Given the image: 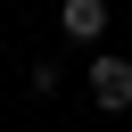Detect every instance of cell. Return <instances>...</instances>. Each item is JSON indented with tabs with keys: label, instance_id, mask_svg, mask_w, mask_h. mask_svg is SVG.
I'll return each mask as SVG.
<instances>
[{
	"label": "cell",
	"instance_id": "cell-1",
	"mask_svg": "<svg viewBox=\"0 0 132 132\" xmlns=\"http://www.w3.org/2000/svg\"><path fill=\"white\" fill-rule=\"evenodd\" d=\"M82 82H91V99H99L107 116H124V107H132V58H124V50H99V58L82 66Z\"/></svg>",
	"mask_w": 132,
	"mask_h": 132
},
{
	"label": "cell",
	"instance_id": "cell-2",
	"mask_svg": "<svg viewBox=\"0 0 132 132\" xmlns=\"http://www.w3.org/2000/svg\"><path fill=\"white\" fill-rule=\"evenodd\" d=\"M58 33L66 41H107V0H58Z\"/></svg>",
	"mask_w": 132,
	"mask_h": 132
},
{
	"label": "cell",
	"instance_id": "cell-3",
	"mask_svg": "<svg viewBox=\"0 0 132 132\" xmlns=\"http://www.w3.org/2000/svg\"><path fill=\"white\" fill-rule=\"evenodd\" d=\"M58 82H66L58 58H33V66H25V91H33V99H58Z\"/></svg>",
	"mask_w": 132,
	"mask_h": 132
}]
</instances>
